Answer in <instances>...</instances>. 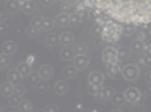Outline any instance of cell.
Segmentation results:
<instances>
[{"label": "cell", "instance_id": "1", "mask_svg": "<svg viewBox=\"0 0 151 112\" xmlns=\"http://www.w3.org/2000/svg\"><path fill=\"white\" fill-rule=\"evenodd\" d=\"M82 3L121 24L136 27L151 24V0H82Z\"/></svg>", "mask_w": 151, "mask_h": 112}, {"label": "cell", "instance_id": "2", "mask_svg": "<svg viewBox=\"0 0 151 112\" xmlns=\"http://www.w3.org/2000/svg\"><path fill=\"white\" fill-rule=\"evenodd\" d=\"M122 24L115 21V20H107L104 24H103V33H101V40L103 43H107V44H115L119 41L121 35H122Z\"/></svg>", "mask_w": 151, "mask_h": 112}, {"label": "cell", "instance_id": "3", "mask_svg": "<svg viewBox=\"0 0 151 112\" xmlns=\"http://www.w3.org/2000/svg\"><path fill=\"white\" fill-rule=\"evenodd\" d=\"M139 67H137L136 64H133V62H130V64L121 67V76L124 77V80L127 82H134L137 80V77H139Z\"/></svg>", "mask_w": 151, "mask_h": 112}, {"label": "cell", "instance_id": "4", "mask_svg": "<svg viewBox=\"0 0 151 112\" xmlns=\"http://www.w3.org/2000/svg\"><path fill=\"white\" fill-rule=\"evenodd\" d=\"M124 97H125V102L130 103V105L142 103V94H141V91L137 90L136 86H129V88L124 91Z\"/></svg>", "mask_w": 151, "mask_h": 112}, {"label": "cell", "instance_id": "5", "mask_svg": "<svg viewBox=\"0 0 151 112\" xmlns=\"http://www.w3.org/2000/svg\"><path fill=\"white\" fill-rule=\"evenodd\" d=\"M101 59L104 62V65L106 64H112V62H119L118 61V48L115 47H106L103 53H101Z\"/></svg>", "mask_w": 151, "mask_h": 112}, {"label": "cell", "instance_id": "6", "mask_svg": "<svg viewBox=\"0 0 151 112\" xmlns=\"http://www.w3.org/2000/svg\"><path fill=\"white\" fill-rule=\"evenodd\" d=\"M73 64L76 65V68L77 70H85L88 65H89V58H88L86 53L83 55H76L73 58Z\"/></svg>", "mask_w": 151, "mask_h": 112}, {"label": "cell", "instance_id": "7", "mask_svg": "<svg viewBox=\"0 0 151 112\" xmlns=\"http://www.w3.org/2000/svg\"><path fill=\"white\" fill-rule=\"evenodd\" d=\"M110 95H112V90L103 85V86H101V90H100L94 97H95V100H97L98 103H106V102L110 100Z\"/></svg>", "mask_w": 151, "mask_h": 112}, {"label": "cell", "instance_id": "8", "mask_svg": "<svg viewBox=\"0 0 151 112\" xmlns=\"http://www.w3.org/2000/svg\"><path fill=\"white\" fill-rule=\"evenodd\" d=\"M104 74L101 73V71H98V70H95V71H92L89 76H88V83H94V85H100V86H103L104 85Z\"/></svg>", "mask_w": 151, "mask_h": 112}, {"label": "cell", "instance_id": "9", "mask_svg": "<svg viewBox=\"0 0 151 112\" xmlns=\"http://www.w3.org/2000/svg\"><path fill=\"white\" fill-rule=\"evenodd\" d=\"M38 74H40V77H41L42 80H48V79L53 77L55 70H53V67L50 65V64H44V65L40 67V70H38Z\"/></svg>", "mask_w": 151, "mask_h": 112}, {"label": "cell", "instance_id": "10", "mask_svg": "<svg viewBox=\"0 0 151 112\" xmlns=\"http://www.w3.org/2000/svg\"><path fill=\"white\" fill-rule=\"evenodd\" d=\"M59 44L62 47H71L74 44V35L71 32H64L59 35Z\"/></svg>", "mask_w": 151, "mask_h": 112}, {"label": "cell", "instance_id": "11", "mask_svg": "<svg viewBox=\"0 0 151 112\" xmlns=\"http://www.w3.org/2000/svg\"><path fill=\"white\" fill-rule=\"evenodd\" d=\"M106 73H107V76H110L112 79H116V76L121 73V65H119V62L106 64Z\"/></svg>", "mask_w": 151, "mask_h": 112}, {"label": "cell", "instance_id": "12", "mask_svg": "<svg viewBox=\"0 0 151 112\" xmlns=\"http://www.w3.org/2000/svg\"><path fill=\"white\" fill-rule=\"evenodd\" d=\"M53 90H55V94L56 95H65L67 92H68V90H70V85L67 83V82H64V80H58L56 83H55V86H53Z\"/></svg>", "mask_w": 151, "mask_h": 112}, {"label": "cell", "instance_id": "13", "mask_svg": "<svg viewBox=\"0 0 151 112\" xmlns=\"http://www.w3.org/2000/svg\"><path fill=\"white\" fill-rule=\"evenodd\" d=\"M8 80L12 83V85H20L21 80H23V76H21V73L15 68V70H9L8 71Z\"/></svg>", "mask_w": 151, "mask_h": 112}, {"label": "cell", "instance_id": "14", "mask_svg": "<svg viewBox=\"0 0 151 112\" xmlns=\"http://www.w3.org/2000/svg\"><path fill=\"white\" fill-rule=\"evenodd\" d=\"M17 48H18V46H17L15 41H5V43L2 44V52H3V53H8V55L17 53Z\"/></svg>", "mask_w": 151, "mask_h": 112}, {"label": "cell", "instance_id": "15", "mask_svg": "<svg viewBox=\"0 0 151 112\" xmlns=\"http://www.w3.org/2000/svg\"><path fill=\"white\" fill-rule=\"evenodd\" d=\"M130 48H132V52L133 53H144L145 52V41L144 40H134V41H132V44H130Z\"/></svg>", "mask_w": 151, "mask_h": 112}, {"label": "cell", "instance_id": "16", "mask_svg": "<svg viewBox=\"0 0 151 112\" xmlns=\"http://www.w3.org/2000/svg\"><path fill=\"white\" fill-rule=\"evenodd\" d=\"M14 91H15V85H12L9 80L3 82L2 85H0V94H2L3 97H9Z\"/></svg>", "mask_w": 151, "mask_h": 112}, {"label": "cell", "instance_id": "17", "mask_svg": "<svg viewBox=\"0 0 151 112\" xmlns=\"http://www.w3.org/2000/svg\"><path fill=\"white\" fill-rule=\"evenodd\" d=\"M55 23L58 24L59 27H67L70 24V14H67V12H60V14L55 18Z\"/></svg>", "mask_w": 151, "mask_h": 112}, {"label": "cell", "instance_id": "18", "mask_svg": "<svg viewBox=\"0 0 151 112\" xmlns=\"http://www.w3.org/2000/svg\"><path fill=\"white\" fill-rule=\"evenodd\" d=\"M17 70L21 73V76H23V77H27L29 74L32 73V65L29 64L27 61H23V62H20V64L17 65Z\"/></svg>", "mask_w": 151, "mask_h": 112}, {"label": "cell", "instance_id": "19", "mask_svg": "<svg viewBox=\"0 0 151 112\" xmlns=\"http://www.w3.org/2000/svg\"><path fill=\"white\" fill-rule=\"evenodd\" d=\"M77 68H76V65H65L64 70H62V74H64L65 79H74L76 76H77Z\"/></svg>", "mask_w": 151, "mask_h": 112}, {"label": "cell", "instance_id": "20", "mask_svg": "<svg viewBox=\"0 0 151 112\" xmlns=\"http://www.w3.org/2000/svg\"><path fill=\"white\" fill-rule=\"evenodd\" d=\"M59 58H60V61H64V62H70V61H73V58H74V52L70 50L68 47H64V48L60 50V53H59Z\"/></svg>", "mask_w": 151, "mask_h": 112}, {"label": "cell", "instance_id": "21", "mask_svg": "<svg viewBox=\"0 0 151 112\" xmlns=\"http://www.w3.org/2000/svg\"><path fill=\"white\" fill-rule=\"evenodd\" d=\"M11 65V55L8 53H0V70H5Z\"/></svg>", "mask_w": 151, "mask_h": 112}, {"label": "cell", "instance_id": "22", "mask_svg": "<svg viewBox=\"0 0 151 112\" xmlns=\"http://www.w3.org/2000/svg\"><path fill=\"white\" fill-rule=\"evenodd\" d=\"M139 65H142V67H150V65H151V53H150V52L145 50L144 53H141Z\"/></svg>", "mask_w": 151, "mask_h": 112}, {"label": "cell", "instance_id": "23", "mask_svg": "<svg viewBox=\"0 0 151 112\" xmlns=\"http://www.w3.org/2000/svg\"><path fill=\"white\" fill-rule=\"evenodd\" d=\"M110 98H112V103L116 105V106H119V105H122L125 102V97H124L122 92H112Z\"/></svg>", "mask_w": 151, "mask_h": 112}, {"label": "cell", "instance_id": "24", "mask_svg": "<svg viewBox=\"0 0 151 112\" xmlns=\"http://www.w3.org/2000/svg\"><path fill=\"white\" fill-rule=\"evenodd\" d=\"M21 100H23V95L18 94V92H15V91L9 95V102H11V106H12V108H17Z\"/></svg>", "mask_w": 151, "mask_h": 112}, {"label": "cell", "instance_id": "25", "mask_svg": "<svg viewBox=\"0 0 151 112\" xmlns=\"http://www.w3.org/2000/svg\"><path fill=\"white\" fill-rule=\"evenodd\" d=\"M73 52H74L76 55H83V53L88 52V47H86L85 43H76L74 47H73Z\"/></svg>", "mask_w": 151, "mask_h": 112}, {"label": "cell", "instance_id": "26", "mask_svg": "<svg viewBox=\"0 0 151 112\" xmlns=\"http://www.w3.org/2000/svg\"><path fill=\"white\" fill-rule=\"evenodd\" d=\"M80 23H82V14H79V12L70 14V26H79Z\"/></svg>", "mask_w": 151, "mask_h": 112}, {"label": "cell", "instance_id": "27", "mask_svg": "<svg viewBox=\"0 0 151 112\" xmlns=\"http://www.w3.org/2000/svg\"><path fill=\"white\" fill-rule=\"evenodd\" d=\"M35 9H36V5H35V2H32V0H27V2L24 3V6L21 8V11L24 12V14H32Z\"/></svg>", "mask_w": 151, "mask_h": 112}, {"label": "cell", "instance_id": "28", "mask_svg": "<svg viewBox=\"0 0 151 112\" xmlns=\"http://www.w3.org/2000/svg\"><path fill=\"white\" fill-rule=\"evenodd\" d=\"M26 79H27L30 86H36L38 83H40V80H41V77H40V74H38V73H30Z\"/></svg>", "mask_w": 151, "mask_h": 112}, {"label": "cell", "instance_id": "29", "mask_svg": "<svg viewBox=\"0 0 151 112\" xmlns=\"http://www.w3.org/2000/svg\"><path fill=\"white\" fill-rule=\"evenodd\" d=\"M17 109L21 111V112H24V111H32V109H33V105H32V102H29V100H21V102L18 103Z\"/></svg>", "mask_w": 151, "mask_h": 112}, {"label": "cell", "instance_id": "30", "mask_svg": "<svg viewBox=\"0 0 151 112\" xmlns=\"http://www.w3.org/2000/svg\"><path fill=\"white\" fill-rule=\"evenodd\" d=\"M30 26L33 27V29H36V30H42V18L41 17H33L32 18V21H30Z\"/></svg>", "mask_w": 151, "mask_h": 112}, {"label": "cell", "instance_id": "31", "mask_svg": "<svg viewBox=\"0 0 151 112\" xmlns=\"http://www.w3.org/2000/svg\"><path fill=\"white\" fill-rule=\"evenodd\" d=\"M36 88H38V92L40 94H45V92H48V90H50V86H48V83H47V80H40V83L36 85Z\"/></svg>", "mask_w": 151, "mask_h": 112}, {"label": "cell", "instance_id": "32", "mask_svg": "<svg viewBox=\"0 0 151 112\" xmlns=\"http://www.w3.org/2000/svg\"><path fill=\"white\" fill-rule=\"evenodd\" d=\"M122 33L127 35V36H132L134 32H136V26H133V24H122Z\"/></svg>", "mask_w": 151, "mask_h": 112}, {"label": "cell", "instance_id": "33", "mask_svg": "<svg viewBox=\"0 0 151 112\" xmlns=\"http://www.w3.org/2000/svg\"><path fill=\"white\" fill-rule=\"evenodd\" d=\"M47 44H48V46H52V47L58 46V44H59V36L55 35V33H50V35L47 36Z\"/></svg>", "mask_w": 151, "mask_h": 112}, {"label": "cell", "instance_id": "34", "mask_svg": "<svg viewBox=\"0 0 151 112\" xmlns=\"http://www.w3.org/2000/svg\"><path fill=\"white\" fill-rule=\"evenodd\" d=\"M53 20L48 18V17H42V30H50L53 27Z\"/></svg>", "mask_w": 151, "mask_h": 112}, {"label": "cell", "instance_id": "35", "mask_svg": "<svg viewBox=\"0 0 151 112\" xmlns=\"http://www.w3.org/2000/svg\"><path fill=\"white\" fill-rule=\"evenodd\" d=\"M101 33H103V24H95V26L92 27V35L95 36V38H101Z\"/></svg>", "mask_w": 151, "mask_h": 112}, {"label": "cell", "instance_id": "36", "mask_svg": "<svg viewBox=\"0 0 151 112\" xmlns=\"http://www.w3.org/2000/svg\"><path fill=\"white\" fill-rule=\"evenodd\" d=\"M100 90H101V86L100 85H94V83H88V92L89 94H92V95H95Z\"/></svg>", "mask_w": 151, "mask_h": 112}, {"label": "cell", "instance_id": "37", "mask_svg": "<svg viewBox=\"0 0 151 112\" xmlns=\"http://www.w3.org/2000/svg\"><path fill=\"white\" fill-rule=\"evenodd\" d=\"M129 58V52L125 50V48H121V50H118V61H124V59H127Z\"/></svg>", "mask_w": 151, "mask_h": 112}, {"label": "cell", "instance_id": "38", "mask_svg": "<svg viewBox=\"0 0 151 112\" xmlns=\"http://www.w3.org/2000/svg\"><path fill=\"white\" fill-rule=\"evenodd\" d=\"M14 32H15V35H18V36H21V35H24L27 32V29L24 27V26H21V24H18V26H15V29H14Z\"/></svg>", "mask_w": 151, "mask_h": 112}, {"label": "cell", "instance_id": "39", "mask_svg": "<svg viewBox=\"0 0 151 112\" xmlns=\"http://www.w3.org/2000/svg\"><path fill=\"white\" fill-rule=\"evenodd\" d=\"M45 111H47V112H58V111H59V108H58L56 105H52V103H50V105H47V106H45Z\"/></svg>", "mask_w": 151, "mask_h": 112}, {"label": "cell", "instance_id": "40", "mask_svg": "<svg viewBox=\"0 0 151 112\" xmlns=\"http://www.w3.org/2000/svg\"><path fill=\"white\" fill-rule=\"evenodd\" d=\"M15 92H18V94H21V95H24V92H26V88L20 83V85H15Z\"/></svg>", "mask_w": 151, "mask_h": 112}, {"label": "cell", "instance_id": "41", "mask_svg": "<svg viewBox=\"0 0 151 112\" xmlns=\"http://www.w3.org/2000/svg\"><path fill=\"white\" fill-rule=\"evenodd\" d=\"M8 8H9V11H18V8H17V5H15V0H9V3H8Z\"/></svg>", "mask_w": 151, "mask_h": 112}, {"label": "cell", "instance_id": "42", "mask_svg": "<svg viewBox=\"0 0 151 112\" xmlns=\"http://www.w3.org/2000/svg\"><path fill=\"white\" fill-rule=\"evenodd\" d=\"M6 29H8V24H6V23H3L2 20H0V35L5 33V32H6Z\"/></svg>", "mask_w": 151, "mask_h": 112}, {"label": "cell", "instance_id": "43", "mask_svg": "<svg viewBox=\"0 0 151 112\" xmlns=\"http://www.w3.org/2000/svg\"><path fill=\"white\" fill-rule=\"evenodd\" d=\"M27 33L30 35V36H35V35H38V33H40V30H36V29H33L32 26L27 29Z\"/></svg>", "mask_w": 151, "mask_h": 112}, {"label": "cell", "instance_id": "44", "mask_svg": "<svg viewBox=\"0 0 151 112\" xmlns=\"http://www.w3.org/2000/svg\"><path fill=\"white\" fill-rule=\"evenodd\" d=\"M26 2H27V0H15V5H17V8H18V9H21Z\"/></svg>", "mask_w": 151, "mask_h": 112}, {"label": "cell", "instance_id": "45", "mask_svg": "<svg viewBox=\"0 0 151 112\" xmlns=\"http://www.w3.org/2000/svg\"><path fill=\"white\" fill-rule=\"evenodd\" d=\"M145 50L151 53V38H150L148 41H145Z\"/></svg>", "mask_w": 151, "mask_h": 112}, {"label": "cell", "instance_id": "46", "mask_svg": "<svg viewBox=\"0 0 151 112\" xmlns=\"http://www.w3.org/2000/svg\"><path fill=\"white\" fill-rule=\"evenodd\" d=\"M145 80H147V83H151V70L147 71V74H145Z\"/></svg>", "mask_w": 151, "mask_h": 112}, {"label": "cell", "instance_id": "47", "mask_svg": "<svg viewBox=\"0 0 151 112\" xmlns=\"http://www.w3.org/2000/svg\"><path fill=\"white\" fill-rule=\"evenodd\" d=\"M136 38H137V40H144V41H145V33H144L142 30H139V32H137V36H136Z\"/></svg>", "mask_w": 151, "mask_h": 112}, {"label": "cell", "instance_id": "48", "mask_svg": "<svg viewBox=\"0 0 151 112\" xmlns=\"http://www.w3.org/2000/svg\"><path fill=\"white\" fill-rule=\"evenodd\" d=\"M52 2H53V0H42V3H44L45 6H48V5H52Z\"/></svg>", "mask_w": 151, "mask_h": 112}, {"label": "cell", "instance_id": "49", "mask_svg": "<svg viewBox=\"0 0 151 112\" xmlns=\"http://www.w3.org/2000/svg\"><path fill=\"white\" fill-rule=\"evenodd\" d=\"M33 61H35V58H33V56H29V58H27V62H29L30 65L33 64Z\"/></svg>", "mask_w": 151, "mask_h": 112}, {"label": "cell", "instance_id": "50", "mask_svg": "<svg viewBox=\"0 0 151 112\" xmlns=\"http://www.w3.org/2000/svg\"><path fill=\"white\" fill-rule=\"evenodd\" d=\"M147 92L151 94V83H147Z\"/></svg>", "mask_w": 151, "mask_h": 112}, {"label": "cell", "instance_id": "51", "mask_svg": "<svg viewBox=\"0 0 151 112\" xmlns=\"http://www.w3.org/2000/svg\"><path fill=\"white\" fill-rule=\"evenodd\" d=\"M2 17H3V14H2V11H0V20H2Z\"/></svg>", "mask_w": 151, "mask_h": 112}, {"label": "cell", "instance_id": "52", "mask_svg": "<svg viewBox=\"0 0 151 112\" xmlns=\"http://www.w3.org/2000/svg\"><path fill=\"white\" fill-rule=\"evenodd\" d=\"M148 35H151V27H150V29H148Z\"/></svg>", "mask_w": 151, "mask_h": 112}]
</instances>
